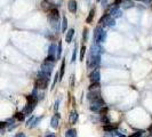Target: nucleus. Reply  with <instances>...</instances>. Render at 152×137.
<instances>
[{
    "instance_id": "obj_26",
    "label": "nucleus",
    "mask_w": 152,
    "mask_h": 137,
    "mask_svg": "<svg viewBox=\"0 0 152 137\" xmlns=\"http://www.w3.org/2000/svg\"><path fill=\"white\" fill-rule=\"evenodd\" d=\"M114 23H116V21H114L112 17H110L106 22H105V25H106V26H112V25H114Z\"/></svg>"
},
{
    "instance_id": "obj_36",
    "label": "nucleus",
    "mask_w": 152,
    "mask_h": 137,
    "mask_svg": "<svg viewBox=\"0 0 152 137\" xmlns=\"http://www.w3.org/2000/svg\"><path fill=\"white\" fill-rule=\"evenodd\" d=\"M5 127H7L6 122H1V121H0V128H5Z\"/></svg>"
},
{
    "instance_id": "obj_39",
    "label": "nucleus",
    "mask_w": 152,
    "mask_h": 137,
    "mask_svg": "<svg viewBox=\"0 0 152 137\" xmlns=\"http://www.w3.org/2000/svg\"><path fill=\"white\" fill-rule=\"evenodd\" d=\"M143 1H144V2H146V3H149V2H151L152 0H143Z\"/></svg>"
},
{
    "instance_id": "obj_21",
    "label": "nucleus",
    "mask_w": 152,
    "mask_h": 137,
    "mask_svg": "<svg viewBox=\"0 0 152 137\" xmlns=\"http://www.w3.org/2000/svg\"><path fill=\"white\" fill-rule=\"evenodd\" d=\"M55 51H57V47H56V45H55V44H51V45L49 46V55L54 56Z\"/></svg>"
},
{
    "instance_id": "obj_13",
    "label": "nucleus",
    "mask_w": 152,
    "mask_h": 137,
    "mask_svg": "<svg viewBox=\"0 0 152 137\" xmlns=\"http://www.w3.org/2000/svg\"><path fill=\"white\" fill-rule=\"evenodd\" d=\"M118 128V125H105L103 127L104 131H107V133H111V131H114L116 129Z\"/></svg>"
},
{
    "instance_id": "obj_22",
    "label": "nucleus",
    "mask_w": 152,
    "mask_h": 137,
    "mask_svg": "<svg viewBox=\"0 0 152 137\" xmlns=\"http://www.w3.org/2000/svg\"><path fill=\"white\" fill-rule=\"evenodd\" d=\"M24 114L22 113V112H17V113H15V115H14V118H15L16 120H18V121H23L24 120Z\"/></svg>"
},
{
    "instance_id": "obj_32",
    "label": "nucleus",
    "mask_w": 152,
    "mask_h": 137,
    "mask_svg": "<svg viewBox=\"0 0 152 137\" xmlns=\"http://www.w3.org/2000/svg\"><path fill=\"white\" fill-rule=\"evenodd\" d=\"M76 57H77V45L75 46V49H73V55H72V62L76 61Z\"/></svg>"
},
{
    "instance_id": "obj_3",
    "label": "nucleus",
    "mask_w": 152,
    "mask_h": 137,
    "mask_svg": "<svg viewBox=\"0 0 152 137\" xmlns=\"http://www.w3.org/2000/svg\"><path fill=\"white\" fill-rule=\"evenodd\" d=\"M89 80H90V82H92V84H94V82H99V81H100V70H99V68H95L94 71L90 72Z\"/></svg>"
},
{
    "instance_id": "obj_34",
    "label": "nucleus",
    "mask_w": 152,
    "mask_h": 137,
    "mask_svg": "<svg viewBox=\"0 0 152 137\" xmlns=\"http://www.w3.org/2000/svg\"><path fill=\"white\" fill-rule=\"evenodd\" d=\"M122 1H124V0H114V1H113V5H114V6H119Z\"/></svg>"
},
{
    "instance_id": "obj_4",
    "label": "nucleus",
    "mask_w": 152,
    "mask_h": 137,
    "mask_svg": "<svg viewBox=\"0 0 152 137\" xmlns=\"http://www.w3.org/2000/svg\"><path fill=\"white\" fill-rule=\"evenodd\" d=\"M101 97V94H100V90L96 89V90H89L88 95H87V98L89 99L90 102L94 101V99H97Z\"/></svg>"
},
{
    "instance_id": "obj_8",
    "label": "nucleus",
    "mask_w": 152,
    "mask_h": 137,
    "mask_svg": "<svg viewBox=\"0 0 152 137\" xmlns=\"http://www.w3.org/2000/svg\"><path fill=\"white\" fill-rule=\"evenodd\" d=\"M58 18H60V12H58L56 8L51 9V12H49V20H51V21H57Z\"/></svg>"
},
{
    "instance_id": "obj_17",
    "label": "nucleus",
    "mask_w": 152,
    "mask_h": 137,
    "mask_svg": "<svg viewBox=\"0 0 152 137\" xmlns=\"http://www.w3.org/2000/svg\"><path fill=\"white\" fill-rule=\"evenodd\" d=\"M94 15H95V9L92 8L90 9V12H89V14H88V17H87V20H86V23H92L93 18H94Z\"/></svg>"
},
{
    "instance_id": "obj_7",
    "label": "nucleus",
    "mask_w": 152,
    "mask_h": 137,
    "mask_svg": "<svg viewBox=\"0 0 152 137\" xmlns=\"http://www.w3.org/2000/svg\"><path fill=\"white\" fill-rule=\"evenodd\" d=\"M60 118H61V114L60 113H55V115L51 118V126L53 127L54 129H56L58 127V121H60Z\"/></svg>"
},
{
    "instance_id": "obj_35",
    "label": "nucleus",
    "mask_w": 152,
    "mask_h": 137,
    "mask_svg": "<svg viewBox=\"0 0 152 137\" xmlns=\"http://www.w3.org/2000/svg\"><path fill=\"white\" fill-rule=\"evenodd\" d=\"M58 104H60V101L57 99V101H56V103H55V106H54V109H55V111H57V110H58Z\"/></svg>"
},
{
    "instance_id": "obj_5",
    "label": "nucleus",
    "mask_w": 152,
    "mask_h": 137,
    "mask_svg": "<svg viewBox=\"0 0 152 137\" xmlns=\"http://www.w3.org/2000/svg\"><path fill=\"white\" fill-rule=\"evenodd\" d=\"M102 32H103V29H102L101 26L95 27V30H94V40H95L96 44L101 42V36H102Z\"/></svg>"
},
{
    "instance_id": "obj_15",
    "label": "nucleus",
    "mask_w": 152,
    "mask_h": 137,
    "mask_svg": "<svg viewBox=\"0 0 152 137\" xmlns=\"http://www.w3.org/2000/svg\"><path fill=\"white\" fill-rule=\"evenodd\" d=\"M64 71H65V60H63V61H62L61 70H60V72H58V79H61V80H62L63 75H64Z\"/></svg>"
},
{
    "instance_id": "obj_28",
    "label": "nucleus",
    "mask_w": 152,
    "mask_h": 137,
    "mask_svg": "<svg viewBox=\"0 0 152 137\" xmlns=\"http://www.w3.org/2000/svg\"><path fill=\"white\" fill-rule=\"evenodd\" d=\"M55 56H51V55H48L47 56V58L45 60V62H48V63H54L55 62Z\"/></svg>"
},
{
    "instance_id": "obj_9",
    "label": "nucleus",
    "mask_w": 152,
    "mask_h": 137,
    "mask_svg": "<svg viewBox=\"0 0 152 137\" xmlns=\"http://www.w3.org/2000/svg\"><path fill=\"white\" fill-rule=\"evenodd\" d=\"M77 7L78 6H77V1H76V0H70L68 2V9L71 13H73V14L77 13Z\"/></svg>"
},
{
    "instance_id": "obj_38",
    "label": "nucleus",
    "mask_w": 152,
    "mask_h": 137,
    "mask_svg": "<svg viewBox=\"0 0 152 137\" xmlns=\"http://www.w3.org/2000/svg\"><path fill=\"white\" fill-rule=\"evenodd\" d=\"M46 137H56V136H55V134H48Z\"/></svg>"
},
{
    "instance_id": "obj_33",
    "label": "nucleus",
    "mask_w": 152,
    "mask_h": 137,
    "mask_svg": "<svg viewBox=\"0 0 152 137\" xmlns=\"http://www.w3.org/2000/svg\"><path fill=\"white\" fill-rule=\"evenodd\" d=\"M105 39H106V32H102V36H101V42H104Z\"/></svg>"
},
{
    "instance_id": "obj_29",
    "label": "nucleus",
    "mask_w": 152,
    "mask_h": 137,
    "mask_svg": "<svg viewBox=\"0 0 152 137\" xmlns=\"http://www.w3.org/2000/svg\"><path fill=\"white\" fill-rule=\"evenodd\" d=\"M101 121L103 122V123H106V125H110V120H109V118H107L106 115H102V118H101Z\"/></svg>"
},
{
    "instance_id": "obj_20",
    "label": "nucleus",
    "mask_w": 152,
    "mask_h": 137,
    "mask_svg": "<svg viewBox=\"0 0 152 137\" xmlns=\"http://www.w3.org/2000/svg\"><path fill=\"white\" fill-rule=\"evenodd\" d=\"M109 18H110V14H106V13H105L104 15H103L101 18H100L99 23H101V24H105V22H106L107 20H109Z\"/></svg>"
},
{
    "instance_id": "obj_25",
    "label": "nucleus",
    "mask_w": 152,
    "mask_h": 137,
    "mask_svg": "<svg viewBox=\"0 0 152 137\" xmlns=\"http://www.w3.org/2000/svg\"><path fill=\"white\" fill-rule=\"evenodd\" d=\"M107 111H109V109H107L106 106H103V107H101V109H100V114H101V115H106V113H107Z\"/></svg>"
},
{
    "instance_id": "obj_41",
    "label": "nucleus",
    "mask_w": 152,
    "mask_h": 137,
    "mask_svg": "<svg viewBox=\"0 0 152 137\" xmlns=\"http://www.w3.org/2000/svg\"><path fill=\"white\" fill-rule=\"evenodd\" d=\"M96 1H101V0H96Z\"/></svg>"
},
{
    "instance_id": "obj_2",
    "label": "nucleus",
    "mask_w": 152,
    "mask_h": 137,
    "mask_svg": "<svg viewBox=\"0 0 152 137\" xmlns=\"http://www.w3.org/2000/svg\"><path fill=\"white\" fill-rule=\"evenodd\" d=\"M104 106V101L100 97L97 99H94L92 101V104H90V110L92 111H100L101 107Z\"/></svg>"
},
{
    "instance_id": "obj_10",
    "label": "nucleus",
    "mask_w": 152,
    "mask_h": 137,
    "mask_svg": "<svg viewBox=\"0 0 152 137\" xmlns=\"http://www.w3.org/2000/svg\"><path fill=\"white\" fill-rule=\"evenodd\" d=\"M78 118H79V114H78L77 111H71L70 112V115H69V121H70V123H76L78 120Z\"/></svg>"
},
{
    "instance_id": "obj_6",
    "label": "nucleus",
    "mask_w": 152,
    "mask_h": 137,
    "mask_svg": "<svg viewBox=\"0 0 152 137\" xmlns=\"http://www.w3.org/2000/svg\"><path fill=\"white\" fill-rule=\"evenodd\" d=\"M40 119H41V118H37V116H32V118H30V119L27 120V122H26V127H29V128H33V127H36V126L39 123Z\"/></svg>"
},
{
    "instance_id": "obj_12",
    "label": "nucleus",
    "mask_w": 152,
    "mask_h": 137,
    "mask_svg": "<svg viewBox=\"0 0 152 137\" xmlns=\"http://www.w3.org/2000/svg\"><path fill=\"white\" fill-rule=\"evenodd\" d=\"M33 109H34V106H32V105H30V104H26V106L24 107L23 111H22V113H23L24 115H29V114H31Z\"/></svg>"
},
{
    "instance_id": "obj_37",
    "label": "nucleus",
    "mask_w": 152,
    "mask_h": 137,
    "mask_svg": "<svg viewBox=\"0 0 152 137\" xmlns=\"http://www.w3.org/2000/svg\"><path fill=\"white\" fill-rule=\"evenodd\" d=\"M15 137H25V135H24L23 133H18V134L15 135Z\"/></svg>"
},
{
    "instance_id": "obj_40",
    "label": "nucleus",
    "mask_w": 152,
    "mask_h": 137,
    "mask_svg": "<svg viewBox=\"0 0 152 137\" xmlns=\"http://www.w3.org/2000/svg\"><path fill=\"white\" fill-rule=\"evenodd\" d=\"M149 131H150V133H151V134H152V125L149 127Z\"/></svg>"
},
{
    "instance_id": "obj_19",
    "label": "nucleus",
    "mask_w": 152,
    "mask_h": 137,
    "mask_svg": "<svg viewBox=\"0 0 152 137\" xmlns=\"http://www.w3.org/2000/svg\"><path fill=\"white\" fill-rule=\"evenodd\" d=\"M66 137H77V130L76 129H69L65 133Z\"/></svg>"
},
{
    "instance_id": "obj_16",
    "label": "nucleus",
    "mask_w": 152,
    "mask_h": 137,
    "mask_svg": "<svg viewBox=\"0 0 152 137\" xmlns=\"http://www.w3.org/2000/svg\"><path fill=\"white\" fill-rule=\"evenodd\" d=\"M73 34H75V30H73V29H70V30H69V32L66 33L65 41L66 42H71L72 38H73Z\"/></svg>"
},
{
    "instance_id": "obj_27",
    "label": "nucleus",
    "mask_w": 152,
    "mask_h": 137,
    "mask_svg": "<svg viewBox=\"0 0 152 137\" xmlns=\"http://www.w3.org/2000/svg\"><path fill=\"white\" fill-rule=\"evenodd\" d=\"M61 54H62V42H58V46H57V58L61 57Z\"/></svg>"
},
{
    "instance_id": "obj_11",
    "label": "nucleus",
    "mask_w": 152,
    "mask_h": 137,
    "mask_svg": "<svg viewBox=\"0 0 152 137\" xmlns=\"http://www.w3.org/2000/svg\"><path fill=\"white\" fill-rule=\"evenodd\" d=\"M26 99H27V104L32 105V106H36V105H37V102H38V98H37L36 96L29 95V96H26Z\"/></svg>"
},
{
    "instance_id": "obj_24",
    "label": "nucleus",
    "mask_w": 152,
    "mask_h": 137,
    "mask_svg": "<svg viewBox=\"0 0 152 137\" xmlns=\"http://www.w3.org/2000/svg\"><path fill=\"white\" fill-rule=\"evenodd\" d=\"M86 46H82L80 49V56H79V60L80 61H84V57H85V53H86Z\"/></svg>"
},
{
    "instance_id": "obj_23",
    "label": "nucleus",
    "mask_w": 152,
    "mask_h": 137,
    "mask_svg": "<svg viewBox=\"0 0 152 137\" xmlns=\"http://www.w3.org/2000/svg\"><path fill=\"white\" fill-rule=\"evenodd\" d=\"M89 90H96L100 89V82H94V84H90V86L88 87Z\"/></svg>"
},
{
    "instance_id": "obj_14",
    "label": "nucleus",
    "mask_w": 152,
    "mask_h": 137,
    "mask_svg": "<svg viewBox=\"0 0 152 137\" xmlns=\"http://www.w3.org/2000/svg\"><path fill=\"white\" fill-rule=\"evenodd\" d=\"M122 7H124V9H129L134 7V2L130 0H125V1H122Z\"/></svg>"
},
{
    "instance_id": "obj_18",
    "label": "nucleus",
    "mask_w": 152,
    "mask_h": 137,
    "mask_svg": "<svg viewBox=\"0 0 152 137\" xmlns=\"http://www.w3.org/2000/svg\"><path fill=\"white\" fill-rule=\"evenodd\" d=\"M66 29H68V20H66L65 16H63V18H62V27H61V31H62V32H65Z\"/></svg>"
},
{
    "instance_id": "obj_1",
    "label": "nucleus",
    "mask_w": 152,
    "mask_h": 137,
    "mask_svg": "<svg viewBox=\"0 0 152 137\" xmlns=\"http://www.w3.org/2000/svg\"><path fill=\"white\" fill-rule=\"evenodd\" d=\"M48 82H49V79H47V78H37L34 86L37 89H45L48 87Z\"/></svg>"
},
{
    "instance_id": "obj_30",
    "label": "nucleus",
    "mask_w": 152,
    "mask_h": 137,
    "mask_svg": "<svg viewBox=\"0 0 152 137\" xmlns=\"http://www.w3.org/2000/svg\"><path fill=\"white\" fill-rule=\"evenodd\" d=\"M143 133H144V131L138 130V131H136V133H134V134H131L129 137H141L142 135H143Z\"/></svg>"
},
{
    "instance_id": "obj_31",
    "label": "nucleus",
    "mask_w": 152,
    "mask_h": 137,
    "mask_svg": "<svg viewBox=\"0 0 152 137\" xmlns=\"http://www.w3.org/2000/svg\"><path fill=\"white\" fill-rule=\"evenodd\" d=\"M87 36H88V29H87V27H85V29H84V34H82L84 41H87Z\"/></svg>"
}]
</instances>
